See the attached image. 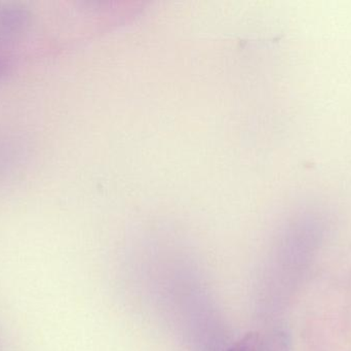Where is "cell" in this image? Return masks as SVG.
<instances>
[{
    "label": "cell",
    "mask_w": 351,
    "mask_h": 351,
    "mask_svg": "<svg viewBox=\"0 0 351 351\" xmlns=\"http://www.w3.org/2000/svg\"><path fill=\"white\" fill-rule=\"evenodd\" d=\"M259 335L256 333H247L235 342L227 351H258L259 350Z\"/></svg>",
    "instance_id": "1"
},
{
    "label": "cell",
    "mask_w": 351,
    "mask_h": 351,
    "mask_svg": "<svg viewBox=\"0 0 351 351\" xmlns=\"http://www.w3.org/2000/svg\"><path fill=\"white\" fill-rule=\"evenodd\" d=\"M8 68H10L8 62L3 59V58L0 57V78L8 71Z\"/></svg>",
    "instance_id": "2"
}]
</instances>
